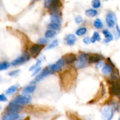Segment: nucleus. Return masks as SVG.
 I'll return each instance as SVG.
<instances>
[{"instance_id": "nucleus-19", "label": "nucleus", "mask_w": 120, "mask_h": 120, "mask_svg": "<svg viewBox=\"0 0 120 120\" xmlns=\"http://www.w3.org/2000/svg\"><path fill=\"white\" fill-rule=\"evenodd\" d=\"M112 72V68L109 64H106L102 68V73L105 76H108V75H111Z\"/></svg>"}, {"instance_id": "nucleus-13", "label": "nucleus", "mask_w": 120, "mask_h": 120, "mask_svg": "<svg viewBox=\"0 0 120 120\" xmlns=\"http://www.w3.org/2000/svg\"><path fill=\"white\" fill-rule=\"evenodd\" d=\"M65 63L67 64H71L74 63L76 60V55L73 53H67L64 55L62 57Z\"/></svg>"}, {"instance_id": "nucleus-42", "label": "nucleus", "mask_w": 120, "mask_h": 120, "mask_svg": "<svg viewBox=\"0 0 120 120\" xmlns=\"http://www.w3.org/2000/svg\"><path fill=\"white\" fill-rule=\"evenodd\" d=\"M29 120V117H27V118H25L24 120Z\"/></svg>"}, {"instance_id": "nucleus-33", "label": "nucleus", "mask_w": 120, "mask_h": 120, "mask_svg": "<svg viewBox=\"0 0 120 120\" xmlns=\"http://www.w3.org/2000/svg\"><path fill=\"white\" fill-rule=\"evenodd\" d=\"M49 42V40L47 39V38H41V39H40L38 40V44H40V45H44L45 44H46V43H47L48 42Z\"/></svg>"}, {"instance_id": "nucleus-44", "label": "nucleus", "mask_w": 120, "mask_h": 120, "mask_svg": "<svg viewBox=\"0 0 120 120\" xmlns=\"http://www.w3.org/2000/svg\"><path fill=\"white\" fill-rule=\"evenodd\" d=\"M0 110H1V107H0Z\"/></svg>"}, {"instance_id": "nucleus-41", "label": "nucleus", "mask_w": 120, "mask_h": 120, "mask_svg": "<svg viewBox=\"0 0 120 120\" xmlns=\"http://www.w3.org/2000/svg\"><path fill=\"white\" fill-rule=\"evenodd\" d=\"M102 66V62L101 61V62H98V63H97L96 68H100V67H101V66Z\"/></svg>"}, {"instance_id": "nucleus-1", "label": "nucleus", "mask_w": 120, "mask_h": 120, "mask_svg": "<svg viewBox=\"0 0 120 120\" xmlns=\"http://www.w3.org/2000/svg\"><path fill=\"white\" fill-rule=\"evenodd\" d=\"M76 69H68L60 74L61 86L65 91H69L74 85L77 77Z\"/></svg>"}, {"instance_id": "nucleus-6", "label": "nucleus", "mask_w": 120, "mask_h": 120, "mask_svg": "<svg viewBox=\"0 0 120 120\" xmlns=\"http://www.w3.org/2000/svg\"><path fill=\"white\" fill-rule=\"evenodd\" d=\"M30 57V55H29L28 53H24L22 56L18 57L16 59L14 60L11 62V65L14 66H16L23 64V63H25L27 61L29 60Z\"/></svg>"}, {"instance_id": "nucleus-35", "label": "nucleus", "mask_w": 120, "mask_h": 120, "mask_svg": "<svg viewBox=\"0 0 120 120\" xmlns=\"http://www.w3.org/2000/svg\"><path fill=\"white\" fill-rule=\"evenodd\" d=\"M83 42L86 45H89V43H91V38L89 37H85L83 39Z\"/></svg>"}, {"instance_id": "nucleus-36", "label": "nucleus", "mask_w": 120, "mask_h": 120, "mask_svg": "<svg viewBox=\"0 0 120 120\" xmlns=\"http://www.w3.org/2000/svg\"><path fill=\"white\" fill-rule=\"evenodd\" d=\"M52 0H44V7L47 9H48V7H49V5H50L51 2Z\"/></svg>"}, {"instance_id": "nucleus-24", "label": "nucleus", "mask_w": 120, "mask_h": 120, "mask_svg": "<svg viewBox=\"0 0 120 120\" xmlns=\"http://www.w3.org/2000/svg\"><path fill=\"white\" fill-rule=\"evenodd\" d=\"M94 26L96 29H101L103 28V23L100 19L96 18L94 22Z\"/></svg>"}, {"instance_id": "nucleus-22", "label": "nucleus", "mask_w": 120, "mask_h": 120, "mask_svg": "<svg viewBox=\"0 0 120 120\" xmlns=\"http://www.w3.org/2000/svg\"><path fill=\"white\" fill-rule=\"evenodd\" d=\"M85 14L88 17H94L98 14V11L95 9H88L85 11Z\"/></svg>"}, {"instance_id": "nucleus-11", "label": "nucleus", "mask_w": 120, "mask_h": 120, "mask_svg": "<svg viewBox=\"0 0 120 120\" xmlns=\"http://www.w3.org/2000/svg\"><path fill=\"white\" fill-rule=\"evenodd\" d=\"M22 109V106L20 104H17V103L12 101L9 103V105H8V107L7 108V111L8 113H9V112L18 113V112H19Z\"/></svg>"}, {"instance_id": "nucleus-34", "label": "nucleus", "mask_w": 120, "mask_h": 120, "mask_svg": "<svg viewBox=\"0 0 120 120\" xmlns=\"http://www.w3.org/2000/svg\"><path fill=\"white\" fill-rule=\"evenodd\" d=\"M75 22H76V23H78V24H80V23H82L83 19H82V16H80V15H78V16H76V17L75 18Z\"/></svg>"}, {"instance_id": "nucleus-43", "label": "nucleus", "mask_w": 120, "mask_h": 120, "mask_svg": "<svg viewBox=\"0 0 120 120\" xmlns=\"http://www.w3.org/2000/svg\"><path fill=\"white\" fill-rule=\"evenodd\" d=\"M118 120H120V118H119V119H118Z\"/></svg>"}, {"instance_id": "nucleus-25", "label": "nucleus", "mask_w": 120, "mask_h": 120, "mask_svg": "<svg viewBox=\"0 0 120 120\" xmlns=\"http://www.w3.org/2000/svg\"><path fill=\"white\" fill-rule=\"evenodd\" d=\"M101 40V37L98 32H94V34L92 35V37L91 38V43H95L96 41H100Z\"/></svg>"}, {"instance_id": "nucleus-23", "label": "nucleus", "mask_w": 120, "mask_h": 120, "mask_svg": "<svg viewBox=\"0 0 120 120\" xmlns=\"http://www.w3.org/2000/svg\"><path fill=\"white\" fill-rule=\"evenodd\" d=\"M56 35V30L48 29L45 33V38L47 39L48 38H53L55 35Z\"/></svg>"}, {"instance_id": "nucleus-39", "label": "nucleus", "mask_w": 120, "mask_h": 120, "mask_svg": "<svg viewBox=\"0 0 120 120\" xmlns=\"http://www.w3.org/2000/svg\"><path fill=\"white\" fill-rule=\"evenodd\" d=\"M116 34H117V35H116V36H117L116 39H118L120 37V28H119L118 25H116Z\"/></svg>"}, {"instance_id": "nucleus-16", "label": "nucleus", "mask_w": 120, "mask_h": 120, "mask_svg": "<svg viewBox=\"0 0 120 120\" xmlns=\"http://www.w3.org/2000/svg\"><path fill=\"white\" fill-rule=\"evenodd\" d=\"M35 89H36V86H35V85H34V84L25 87H24L22 89V93L23 94L28 95L29 94L34 92L35 91Z\"/></svg>"}, {"instance_id": "nucleus-15", "label": "nucleus", "mask_w": 120, "mask_h": 120, "mask_svg": "<svg viewBox=\"0 0 120 120\" xmlns=\"http://www.w3.org/2000/svg\"><path fill=\"white\" fill-rule=\"evenodd\" d=\"M65 41L67 42V44L69 46L74 45L75 43V41H76V38L73 34H69L67 35L65 38Z\"/></svg>"}, {"instance_id": "nucleus-10", "label": "nucleus", "mask_w": 120, "mask_h": 120, "mask_svg": "<svg viewBox=\"0 0 120 120\" xmlns=\"http://www.w3.org/2000/svg\"><path fill=\"white\" fill-rule=\"evenodd\" d=\"M116 15L113 12H109L107 14L105 18V22L109 28H113L116 23Z\"/></svg>"}, {"instance_id": "nucleus-9", "label": "nucleus", "mask_w": 120, "mask_h": 120, "mask_svg": "<svg viewBox=\"0 0 120 120\" xmlns=\"http://www.w3.org/2000/svg\"><path fill=\"white\" fill-rule=\"evenodd\" d=\"M64 64V61L63 59L61 58L55 64L49 65L48 68H49V70H50L52 72H57V71L61 70V69L63 68Z\"/></svg>"}, {"instance_id": "nucleus-5", "label": "nucleus", "mask_w": 120, "mask_h": 120, "mask_svg": "<svg viewBox=\"0 0 120 120\" xmlns=\"http://www.w3.org/2000/svg\"><path fill=\"white\" fill-rule=\"evenodd\" d=\"M44 48V45H40L38 43L33 44L31 46L29 49V52L31 56H33L34 57H36L40 54Z\"/></svg>"}, {"instance_id": "nucleus-8", "label": "nucleus", "mask_w": 120, "mask_h": 120, "mask_svg": "<svg viewBox=\"0 0 120 120\" xmlns=\"http://www.w3.org/2000/svg\"><path fill=\"white\" fill-rule=\"evenodd\" d=\"M31 96L29 95H20L18 96L13 100V101L17 104L22 105L29 103L31 101Z\"/></svg>"}, {"instance_id": "nucleus-29", "label": "nucleus", "mask_w": 120, "mask_h": 120, "mask_svg": "<svg viewBox=\"0 0 120 120\" xmlns=\"http://www.w3.org/2000/svg\"><path fill=\"white\" fill-rule=\"evenodd\" d=\"M9 67V63L7 62H4L0 63V71L6 70Z\"/></svg>"}, {"instance_id": "nucleus-7", "label": "nucleus", "mask_w": 120, "mask_h": 120, "mask_svg": "<svg viewBox=\"0 0 120 120\" xmlns=\"http://www.w3.org/2000/svg\"><path fill=\"white\" fill-rule=\"evenodd\" d=\"M52 71L49 70V69L48 68H45L41 73H40L39 75H38L37 76L35 77V78L34 79V80L31 82V84H34V83H36L37 82H40L42 80H43L45 77H47L49 75H50L51 74Z\"/></svg>"}, {"instance_id": "nucleus-3", "label": "nucleus", "mask_w": 120, "mask_h": 120, "mask_svg": "<svg viewBox=\"0 0 120 120\" xmlns=\"http://www.w3.org/2000/svg\"><path fill=\"white\" fill-rule=\"evenodd\" d=\"M88 54L81 53L78 56V58L74 63V68L76 69H81L86 68L88 64Z\"/></svg>"}, {"instance_id": "nucleus-30", "label": "nucleus", "mask_w": 120, "mask_h": 120, "mask_svg": "<svg viewBox=\"0 0 120 120\" xmlns=\"http://www.w3.org/2000/svg\"><path fill=\"white\" fill-rule=\"evenodd\" d=\"M58 40L55 39V40H54V41H52V42L48 46V47H47V49H53V48H54L55 47H56V46H58Z\"/></svg>"}, {"instance_id": "nucleus-26", "label": "nucleus", "mask_w": 120, "mask_h": 120, "mask_svg": "<svg viewBox=\"0 0 120 120\" xmlns=\"http://www.w3.org/2000/svg\"><path fill=\"white\" fill-rule=\"evenodd\" d=\"M47 28L49 29H51V30H58L60 29V25L58 24V23H50L48 24Z\"/></svg>"}, {"instance_id": "nucleus-27", "label": "nucleus", "mask_w": 120, "mask_h": 120, "mask_svg": "<svg viewBox=\"0 0 120 120\" xmlns=\"http://www.w3.org/2000/svg\"><path fill=\"white\" fill-rule=\"evenodd\" d=\"M87 29L85 27H82V28H79L76 32H75V34L77 36H82V35H84L85 34L87 33Z\"/></svg>"}, {"instance_id": "nucleus-32", "label": "nucleus", "mask_w": 120, "mask_h": 120, "mask_svg": "<svg viewBox=\"0 0 120 120\" xmlns=\"http://www.w3.org/2000/svg\"><path fill=\"white\" fill-rule=\"evenodd\" d=\"M20 72V70H13V71H10V72L8 73V75L11 77H14V76H16L19 74V73Z\"/></svg>"}, {"instance_id": "nucleus-12", "label": "nucleus", "mask_w": 120, "mask_h": 120, "mask_svg": "<svg viewBox=\"0 0 120 120\" xmlns=\"http://www.w3.org/2000/svg\"><path fill=\"white\" fill-rule=\"evenodd\" d=\"M104 59V57L102 55L100 54H92L88 55V62L89 64L91 63H97Z\"/></svg>"}, {"instance_id": "nucleus-37", "label": "nucleus", "mask_w": 120, "mask_h": 120, "mask_svg": "<svg viewBox=\"0 0 120 120\" xmlns=\"http://www.w3.org/2000/svg\"><path fill=\"white\" fill-rule=\"evenodd\" d=\"M7 101V98L4 94H0V102H5Z\"/></svg>"}, {"instance_id": "nucleus-20", "label": "nucleus", "mask_w": 120, "mask_h": 120, "mask_svg": "<svg viewBox=\"0 0 120 120\" xmlns=\"http://www.w3.org/2000/svg\"><path fill=\"white\" fill-rule=\"evenodd\" d=\"M102 34H104L105 36V42L106 43H108L110 41H112L113 40V36L109 31L107 29H104V30H102Z\"/></svg>"}, {"instance_id": "nucleus-40", "label": "nucleus", "mask_w": 120, "mask_h": 120, "mask_svg": "<svg viewBox=\"0 0 120 120\" xmlns=\"http://www.w3.org/2000/svg\"><path fill=\"white\" fill-rule=\"evenodd\" d=\"M41 70V68H40V67H39V68H37L36 69H35V71H34V73L32 75V76H35V75H36V74L40 72V70Z\"/></svg>"}, {"instance_id": "nucleus-17", "label": "nucleus", "mask_w": 120, "mask_h": 120, "mask_svg": "<svg viewBox=\"0 0 120 120\" xmlns=\"http://www.w3.org/2000/svg\"><path fill=\"white\" fill-rule=\"evenodd\" d=\"M19 118H20V115L18 113L9 112L4 116L3 120H16Z\"/></svg>"}, {"instance_id": "nucleus-18", "label": "nucleus", "mask_w": 120, "mask_h": 120, "mask_svg": "<svg viewBox=\"0 0 120 120\" xmlns=\"http://www.w3.org/2000/svg\"><path fill=\"white\" fill-rule=\"evenodd\" d=\"M51 21L52 23H58L59 25L61 23V20H60V16L57 13V11L52 12V13L51 14Z\"/></svg>"}, {"instance_id": "nucleus-31", "label": "nucleus", "mask_w": 120, "mask_h": 120, "mask_svg": "<svg viewBox=\"0 0 120 120\" xmlns=\"http://www.w3.org/2000/svg\"><path fill=\"white\" fill-rule=\"evenodd\" d=\"M41 60L40 59H38V60L37 61H36V63H35V64H34V65L33 66H32L30 68H29V71H32V70H35V69H36V68H38V66L40 65V64H41Z\"/></svg>"}, {"instance_id": "nucleus-21", "label": "nucleus", "mask_w": 120, "mask_h": 120, "mask_svg": "<svg viewBox=\"0 0 120 120\" xmlns=\"http://www.w3.org/2000/svg\"><path fill=\"white\" fill-rule=\"evenodd\" d=\"M18 85H14L11 86L10 87L8 88L5 91V94L7 95H11L15 93L16 91V90L18 89Z\"/></svg>"}, {"instance_id": "nucleus-2", "label": "nucleus", "mask_w": 120, "mask_h": 120, "mask_svg": "<svg viewBox=\"0 0 120 120\" xmlns=\"http://www.w3.org/2000/svg\"><path fill=\"white\" fill-rule=\"evenodd\" d=\"M107 82L109 84V93L112 96L120 98V82L119 80H112L108 79Z\"/></svg>"}, {"instance_id": "nucleus-14", "label": "nucleus", "mask_w": 120, "mask_h": 120, "mask_svg": "<svg viewBox=\"0 0 120 120\" xmlns=\"http://www.w3.org/2000/svg\"><path fill=\"white\" fill-rule=\"evenodd\" d=\"M61 5L62 4L60 0H52L48 9L52 12L56 11L61 7Z\"/></svg>"}, {"instance_id": "nucleus-4", "label": "nucleus", "mask_w": 120, "mask_h": 120, "mask_svg": "<svg viewBox=\"0 0 120 120\" xmlns=\"http://www.w3.org/2000/svg\"><path fill=\"white\" fill-rule=\"evenodd\" d=\"M114 116V110L111 107L107 106L103 108L101 111L102 120H111Z\"/></svg>"}, {"instance_id": "nucleus-38", "label": "nucleus", "mask_w": 120, "mask_h": 120, "mask_svg": "<svg viewBox=\"0 0 120 120\" xmlns=\"http://www.w3.org/2000/svg\"><path fill=\"white\" fill-rule=\"evenodd\" d=\"M69 116L71 118V120H81L80 119V118H78L77 116H75L74 114H70Z\"/></svg>"}, {"instance_id": "nucleus-28", "label": "nucleus", "mask_w": 120, "mask_h": 120, "mask_svg": "<svg viewBox=\"0 0 120 120\" xmlns=\"http://www.w3.org/2000/svg\"><path fill=\"white\" fill-rule=\"evenodd\" d=\"M92 6L95 9L100 8L101 7V1H100V0H92Z\"/></svg>"}, {"instance_id": "nucleus-45", "label": "nucleus", "mask_w": 120, "mask_h": 120, "mask_svg": "<svg viewBox=\"0 0 120 120\" xmlns=\"http://www.w3.org/2000/svg\"><path fill=\"white\" fill-rule=\"evenodd\" d=\"M105 1H108V0H105Z\"/></svg>"}]
</instances>
